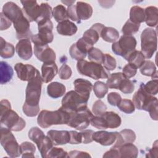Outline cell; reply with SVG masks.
Wrapping results in <instances>:
<instances>
[{
	"label": "cell",
	"instance_id": "6da1fadb",
	"mask_svg": "<svg viewBox=\"0 0 158 158\" xmlns=\"http://www.w3.org/2000/svg\"><path fill=\"white\" fill-rule=\"evenodd\" d=\"M133 102L136 109L149 112L152 119L157 120V99L144 89L143 83L133 95Z\"/></svg>",
	"mask_w": 158,
	"mask_h": 158
},
{
	"label": "cell",
	"instance_id": "7a4b0ae2",
	"mask_svg": "<svg viewBox=\"0 0 158 158\" xmlns=\"http://www.w3.org/2000/svg\"><path fill=\"white\" fill-rule=\"evenodd\" d=\"M68 120L69 114L60 107L54 111L43 110L37 118L38 124L44 128L54 125H67Z\"/></svg>",
	"mask_w": 158,
	"mask_h": 158
},
{
	"label": "cell",
	"instance_id": "3957f363",
	"mask_svg": "<svg viewBox=\"0 0 158 158\" xmlns=\"http://www.w3.org/2000/svg\"><path fill=\"white\" fill-rule=\"evenodd\" d=\"M43 80L40 72L28 81L25 89V101L23 106L27 107L40 108L41 86Z\"/></svg>",
	"mask_w": 158,
	"mask_h": 158
},
{
	"label": "cell",
	"instance_id": "277c9868",
	"mask_svg": "<svg viewBox=\"0 0 158 158\" xmlns=\"http://www.w3.org/2000/svg\"><path fill=\"white\" fill-rule=\"evenodd\" d=\"M77 69L78 73L82 75L89 77L94 80L107 78L109 73L105 70L101 64L94 62H88L81 60L77 62Z\"/></svg>",
	"mask_w": 158,
	"mask_h": 158
},
{
	"label": "cell",
	"instance_id": "5b68a950",
	"mask_svg": "<svg viewBox=\"0 0 158 158\" xmlns=\"http://www.w3.org/2000/svg\"><path fill=\"white\" fill-rule=\"evenodd\" d=\"M67 113L69 114V120L67 125L78 130L86 128L90 124L91 119L94 116L87 106L76 111Z\"/></svg>",
	"mask_w": 158,
	"mask_h": 158
},
{
	"label": "cell",
	"instance_id": "8992f818",
	"mask_svg": "<svg viewBox=\"0 0 158 158\" xmlns=\"http://www.w3.org/2000/svg\"><path fill=\"white\" fill-rule=\"evenodd\" d=\"M157 33L153 28H146L141 35V52L146 59H150L157 50Z\"/></svg>",
	"mask_w": 158,
	"mask_h": 158
},
{
	"label": "cell",
	"instance_id": "52a82bcc",
	"mask_svg": "<svg viewBox=\"0 0 158 158\" xmlns=\"http://www.w3.org/2000/svg\"><path fill=\"white\" fill-rule=\"evenodd\" d=\"M88 99L83 97L75 91L67 92L62 100L60 108L67 112H72L87 106Z\"/></svg>",
	"mask_w": 158,
	"mask_h": 158
},
{
	"label": "cell",
	"instance_id": "ba28073f",
	"mask_svg": "<svg viewBox=\"0 0 158 158\" xmlns=\"http://www.w3.org/2000/svg\"><path fill=\"white\" fill-rule=\"evenodd\" d=\"M9 129L1 127V144L10 157H17L21 154L20 146Z\"/></svg>",
	"mask_w": 158,
	"mask_h": 158
},
{
	"label": "cell",
	"instance_id": "9c48e42d",
	"mask_svg": "<svg viewBox=\"0 0 158 158\" xmlns=\"http://www.w3.org/2000/svg\"><path fill=\"white\" fill-rule=\"evenodd\" d=\"M136 44V38L134 36L123 35L118 41L113 43L112 49L115 54L122 56L127 60L129 55L135 50Z\"/></svg>",
	"mask_w": 158,
	"mask_h": 158
},
{
	"label": "cell",
	"instance_id": "30bf717a",
	"mask_svg": "<svg viewBox=\"0 0 158 158\" xmlns=\"http://www.w3.org/2000/svg\"><path fill=\"white\" fill-rule=\"evenodd\" d=\"M38 33L33 35L31 39L35 44H48L52 41L53 24L51 20L40 22L38 23Z\"/></svg>",
	"mask_w": 158,
	"mask_h": 158
},
{
	"label": "cell",
	"instance_id": "8fae6325",
	"mask_svg": "<svg viewBox=\"0 0 158 158\" xmlns=\"http://www.w3.org/2000/svg\"><path fill=\"white\" fill-rule=\"evenodd\" d=\"M1 123L11 131H19L25 125V121L11 109L1 112Z\"/></svg>",
	"mask_w": 158,
	"mask_h": 158
},
{
	"label": "cell",
	"instance_id": "7c38bea8",
	"mask_svg": "<svg viewBox=\"0 0 158 158\" xmlns=\"http://www.w3.org/2000/svg\"><path fill=\"white\" fill-rule=\"evenodd\" d=\"M34 54L36 58L44 63L55 62V52L48 44H35Z\"/></svg>",
	"mask_w": 158,
	"mask_h": 158
},
{
	"label": "cell",
	"instance_id": "4fadbf2b",
	"mask_svg": "<svg viewBox=\"0 0 158 158\" xmlns=\"http://www.w3.org/2000/svg\"><path fill=\"white\" fill-rule=\"evenodd\" d=\"M14 69L20 80L27 81H29L40 72L33 65L22 63H17L14 66Z\"/></svg>",
	"mask_w": 158,
	"mask_h": 158
},
{
	"label": "cell",
	"instance_id": "5bb4252c",
	"mask_svg": "<svg viewBox=\"0 0 158 158\" xmlns=\"http://www.w3.org/2000/svg\"><path fill=\"white\" fill-rule=\"evenodd\" d=\"M13 24L16 31V37L19 40L22 39H29L33 36V33L30 28V22L25 16L20 18Z\"/></svg>",
	"mask_w": 158,
	"mask_h": 158
},
{
	"label": "cell",
	"instance_id": "9a60e30c",
	"mask_svg": "<svg viewBox=\"0 0 158 158\" xmlns=\"http://www.w3.org/2000/svg\"><path fill=\"white\" fill-rule=\"evenodd\" d=\"M20 2L23 5L22 11L24 16L30 22H36L40 14V5L36 1H22Z\"/></svg>",
	"mask_w": 158,
	"mask_h": 158
},
{
	"label": "cell",
	"instance_id": "2e32d148",
	"mask_svg": "<svg viewBox=\"0 0 158 158\" xmlns=\"http://www.w3.org/2000/svg\"><path fill=\"white\" fill-rule=\"evenodd\" d=\"M2 12L13 23L24 16L22 9L13 2H6L3 6Z\"/></svg>",
	"mask_w": 158,
	"mask_h": 158
},
{
	"label": "cell",
	"instance_id": "e0dca14e",
	"mask_svg": "<svg viewBox=\"0 0 158 158\" xmlns=\"http://www.w3.org/2000/svg\"><path fill=\"white\" fill-rule=\"evenodd\" d=\"M117 131H96L94 132L93 135V139L102 146H110L115 142L117 139Z\"/></svg>",
	"mask_w": 158,
	"mask_h": 158
},
{
	"label": "cell",
	"instance_id": "ac0fdd59",
	"mask_svg": "<svg viewBox=\"0 0 158 158\" xmlns=\"http://www.w3.org/2000/svg\"><path fill=\"white\" fill-rule=\"evenodd\" d=\"M15 51L19 57L23 60L30 59L32 55V47L29 39H22L19 41L15 46Z\"/></svg>",
	"mask_w": 158,
	"mask_h": 158
},
{
	"label": "cell",
	"instance_id": "d6986e66",
	"mask_svg": "<svg viewBox=\"0 0 158 158\" xmlns=\"http://www.w3.org/2000/svg\"><path fill=\"white\" fill-rule=\"evenodd\" d=\"M47 136L56 146L65 144L70 141V133L67 130H51L48 131Z\"/></svg>",
	"mask_w": 158,
	"mask_h": 158
},
{
	"label": "cell",
	"instance_id": "ffe728a7",
	"mask_svg": "<svg viewBox=\"0 0 158 158\" xmlns=\"http://www.w3.org/2000/svg\"><path fill=\"white\" fill-rule=\"evenodd\" d=\"M112 148L117 149L120 158H136L138 154L137 147L132 143H125L119 146H113Z\"/></svg>",
	"mask_w": 158,
	"mask_h": 158
},
{
	"label": "cell",
	"instance_id": "44dd1931",
	"mask_svg": "<svg viewBox=\"0 0 158 158\" xmlns=\"http://www.w3.org/2000/svg\"><path fill=\"white\" fill-rule=\"evenodd\" d=\"M58 72V67L55 62L44 63L41 67V78L43 82L52 81Z\"/></svg>",
	"mask_w": 158,
	"mask_h": 158
},
{
	"label": "cell",
	"instance_id": "7402d4cb",
	"mask_svg": "<svg viewBox=\"0 0 158 158\" xmlns=\"http://www.w3.org/2000/svg\"><path fill=\"white\" fill-rule=\"evenodd\" d=\"M73 84L75 91L80 95L89 99L90 93L93 88L92 83L87 80L77 78L74 81Z\"/></svg>",
	"mask_w": 158,
	"mask_h": 158
},
{
	"label": "cell",
	"instance_id": "603a6c76",
	"mask_svg": "<svg viewBox=\"0 0 158 158\" xmlns=\"http://www.w3.org/2000/svg\"><path fill=\"white\" fill-rule=\"evenodd\" d=\"M76 13L77 17L80 22L89 19L93 14V8L89 4L78 1L75 5Z\"/></svg>",
	"mask_w": 158,
	"mask_h": 158
},
{
	"label": "cell",
	"instance_id": "cb8c5ba5",
	"mask_svg": "<svg viewBox=\"0 0 158 158\" xmlns=\"http://www.w3.org/2000/svg\"><path fill=\"white\" fill-rule=\"evenodd\" d=\"M58 33L63 36H72L77 31L76 25L69 20L59 22L56 27Z\"/></svg>",
	"mask_w": 158,
	"mask_h": 158
},
{
	"label": "cell",
	"instance_id": "d4e9b609",
	"mask_svg": "<svg viewBox=\"0 0 158 158\" xmlns=\"http://www.w3.org/2000/svg\"><path fill=\"white\" fill-rule=\"evenodd\" d=\"M136 139L135 133L130 129H124L117 133V139L114 146H119L125 143H133Z\"/></svg>",
	"mask_w": 158,
	"mask_h": 158
},
{
	"label": "cell",
	"instance_id": "484cf974",
	"mask_svg": "<svg viewBox=\"0 0 158 158\" xmlns=\"http://www.w3.org/2000/svg\"><path fill=\"white\" fill-rule=\"evenodd\" d=\"M65 86L59 82H52L47 86L48 94L52 98H58L64 95Z\"/></svg>",
	"mask_w": 158,
	"mask_h": 158
},
{
	"label": "cell",
	"instance_id": "4316f807",
	"mask_svg": "<svg viewBox=\"0 0 158 158\" xmlns=\"http://www.w3.org/2000/svg\"><path fill=\"white\" fill-rule=\"evenodd\" d=\"M101 115L104 118L109 128H116L121 125L120 117L114 112H105Z\"/></svg>",
	"mask_w": 158,
	"mask_h": 158
},
{
	"label": "cell",
	"instance_id": "83f0119b",
	"mask_svg": "<svg viewBox=\"0 0 158 158\" xmlns=\"http://www.w3.org/2000/svg\"><path fill=\"white\" fill-rule=\"evenodd\" d=\"M146 24L152 27H156L158 22V10L156 7L149 6L144 9Z\"/></svg>",
	"mask_w": 158,
	"mask_h": 158
},
{
	"label": "cell",
	"instance_id": "f1b7e54d",
	"mask_svg": "<svg viewBox=\"0 0 158 158\" xmlns=\"http://www.w3.org/2000/svg\"><path fill=\"white\" fill-rule=\"evenodd\" d=\"M1 72V84H6L9 82L12 78L14 71L10 65L6 62L1 61L0 63Z\"/></svg>",
	"mask_w": 158,
	"mask_h": 158
},
{
	"label": "cell",
	"instance_id": "f546056e",
	"mask_svg": "<svg viewBox=\"0 0 158 158\" xmlns=\"http://www.w3.org/2000/svg\"><path fill=\"white\" fill-rule=\"evenodd\" d=\"M100 36L105 41L109 43H114L119 38L118 31L113 27H105L100 34Z\"/></svg>",
	"mask_w": 158,
	"mask_h": 158
},
{
	"label": "cell",
	"instance_id": "4dcf8cb0",
	"mask_svg": "<svg viewBox=\"0 0 158 158\" xmlns=\"http://www.w3.org/2000/svg\"><path fill=\"white\" fill-rule=\"evenodd\" d=\"M130 20L131 22L138 24H140L141 23L144 22V9L138 6H133L130 12Z\"/></svg>",
	"mask_w": 158,
	"mask_h": 158
},
{
	"label": "cell",
	"instance_id": "1f68e13d",
	"mask_svg": "<svg viewBox=\"0 0 158 158\" xmlns=\"http://www.w3.org/2000/svg\"><path fill=\"white\" fill-rule=\"evenodd\" d=\"M36 144L43 158H46L48 152L53 147V143L48 136H43Z\"/></svg>",
	"mask_w": 158,
	"mask_h": 158
},
{
	"label": "cell",
	"instance_id": "d6a6232c",
	"mask_svg": "<svg viewBox=\"0 0 158 158\" xmlns=\"http://www.w3.org/2000/svg\"><path fill=\"white\" fill-rule=\"evenodd\" d=\"M0 55L2 58L7 59L13 57L15 52L14 46L7 41L3 38H0Z\"/></svg>",
	"mask_w": 158,
	"mask_h": 158
},
{
	"label": "cell",
	"instance_id": "836d02e7",
	"mask_svg": "<svg viewBox=\"0 0 158 158\" xmlns=\"http://www.w3.org/2000/svg\"><path fill=\"white\" fill-rule=\"evenodd\" d=\"M126 60L128 61L129 64L138 69L140 68L143 64L145 61V57L141 51L135 49L129 55Z\"/></svg>",
	"mask_w": 158,
	"mask_h": 158
},
{
	"label": "cell",
	"instance_id": "e575fe53",
	"mask_svg": "<svg viewBox=\"0 0 158 158\" xmlns=\"http://www.w3.org/2000/svg\"><path fill=\"white\" fill-rule=\"evenodd\" d=\"M52 17V10L48 3L44 2L40 4V14L36 22L38 23L40 22L51 20Z\"/></svg>",
	"mask_w": 158,
	"mask_h": 158
},
{
	"label": "cell",
	"instance_id": "d590c367",
	"mask_svg": "<svg viewBox=\"0 0 158 158\" xmlns=\"http://www.w3.org/2000/svg\"><path fill=\"white\" fill-rule=\"evenodd\" d=\"M140 72L145 76L152 77L155 75L157 77V70L154 63L149 60H145L140 67Z\"/></svg>",
	"mask_w": 158,
	"mask_h": 158
},
{
	"label": "cell",
	"instance_id": "8d00e7d4",
	"mask_svg": "<svg viewBox=\"0 0 158 158\" xmlns=\"http://www.w3.org/2000/svg\"><path fill=\"white\" fill-rule=\"evenodd\" d=\"M125 78V77H124L123 74L121 72L113 73H111L109 77H108L106 84L109 88L118 89L122 80Z\"/></svg>",
	"mask_w": 158,
	"mask_h": 158
},
{
	"label": "cell",
	"instance_id": "74e56055",
	"mask_svg": "<svg viewBox=\"0 0 158 158\" xmlns=\"http://www.w3.org/2000/svg\"><path fill=\"white\" fill-rule=\"evenodd\" d=\"M36 151V148L35 145L28 141L22 143L20 145V152L22 154V157H34L35 152Z\"/></svg>",
	"mask_w": 158,
	"mask_h": 158
},
{
	"label": "cell",
	"instance_id": "f35d334b",
	"mask_svg": "<svg viewBox=\"0 0 158 158\" xmlns=\"http://www.w3.org/2000/svg\"><path fill=\"white\" fill-rule=\"evenodd\" d=\"M52 16L57 22L68 20V14L66 8L63 5H57L52 10Z\"/></svg>",
	"mask_w": 158,
	"mask_h": 158
},
{
	"label": "cell",
	"instance_id": "ab89813d",
	"mask_svg": "<svg viewBox=\"0 0 158 158\" xmlns=\"http://www.w3.org/2000/svg\"><path fill=\"white\" fill-rule=\"evenodd\" d=\"M100 33L93 28L91 27L89 29L85 31L83 35V38L89 44L93 45L99 40Z\"/></svg>",
	"mask_w": 158,
	"mask_h": 158
},
{
	"label": "cell",
	"instance_id": "60d3db41",
	"mask_svg": "<svg viewBox=\"0 0 158 158\" xmlns=\"http://www.w3.org/2000/svg\"><path fill=\"white\" fill-rule=\"evenodd\" d=\"M139 24L135 23L129 19L123 26L122 28V32L123 35L132 36V35L136 33L139 30Z\"/></svg>",
	"mask_w": 158,
	"mask_h": 158
},
{
	"label": "cell",
	"instance_id": "b9f144b4",
	"mask_svg": "<svg viewBox=\"0 0 158 158\" xmlns=\"http://www.w3.org/2000/svg\"><path fill=\"white\" fill-rule=\"evenodd\" d=\"M93 88L96 96L99 99L104 98L108 92V86L107 84L101 81L95 82Z\"/></svg>",
	"mask_w": 158,
	"mask_h": 158
},
{
	"label": "cell",
	"instance_id": "7bdbcfd3",
	"mask_svg": "<svg viewBox=\"0 0 158 158\" xmlns=\"http://www.w3.org/2000/svg\"><path fill=\"white\" fill-rule=\"evenodd\" d=\"M103 57L104 54L102 52L96 48L93 47L88 52V59L91 62L101 64L102 62Z\"/></svg>",
	"mask_w": 158,
	"mask_h": 158
},
{
	"label": "cell",
	"instance_id": "ee69618b",
	"mask_svg": "<svg viewBox=\"0 0 158 158\" xmlns=\"http://www.w3.org/2000/svg\"><path fill=\"white\" fill-rule=\"evenodd\" d=\"M117 106L122 112L126 114H131L135 110V107L133 101L127 99H121Z\"/></svg>",
	"mask_w": 158,
	"mask_h": 158
},
{
	"label": "cell",
	"instance_id": "f6af8a7d",
	"mask_svg": "<svg viewBox=\"0 0 158 158\" xmlns=\"http://www.w3.org/2000/svg\"><path fill=\"white\" fill-rule=\"evenodd\" d=\"M118 89L124 94H130L133 92L135 89V85L132 81L128 78H125L122 80Z\"/></svg>",
	"mask_w": 158,
	"mask_h": 158
},
{
	"label": "cell",
	"instance_id": "bcb514c9",
	"mask_svg": "<svg viewBox=\"0 0 158 158\" xmlns=\"http://www.w3.org/2000/svg\"><path fill=\"white\" fill-rule=\"evenodd\" d=\"M102 64L104 65L105 69L109 71L114 70L117 66L116 60L109 54H104Z\"/></svg>",
	"mask_w": 158,
	"mask_h": 158
},
{
	"label": "cell",
	"instance_id": "7dc6e473",
	"mask_svg": "<svg viewBox=\"0 0 158 158\" xmlns=\"http://www.w3.org/2000/svg\"><path fill=\"white\" fill-rule=\"evenodd\" d=\"M44 136L43 131L36 127L31 128L28 131V138L35 144Z\"/></svg>",
	"mask_w": 158,
	"mask_h": 158
},
{
	"label": "cell",
	"instance_id": "c3c4849f",
	"mask_svg": "<svg viewBox=\"0 0 158 158\" xmlns=\"http://www.w3.org/2000/svg\"><path fill=\"white\" fill-rule=\"evenodd\" d=\"M90 123L93 127L98 129L105 130L108 128L104 118L101 115L93 116V117L91 119Z\"/></svg>",
	"mask_w": 158,
	"mask_h": 158
},
{
	"label": "cell",
	"instance_id": "681fc988",
	"mask_svg": "<svg viewBox=\"0 0 158 158\" xmlns=\"http://www.w3.org/2000/svg\"><path fill=\"white\" fill-rule=\"evenodd\" d=\"M69 54L72 58L73 59H75L78 61L83 60L86 56V54L82 52L76 46L75 43H73L69 49Z\"/></svg>",
	"mask_w": 158,
	"mask_h": 158
},
{
	"label": "cell",
	"instance_id": "f907efd6",
	"mask_svg": "<svg viewBox=\"0 0 158 158\" xmlns=\"http://www.w3.org/2000/svg\"><path fill=\"white\" fill-rule=\"evenodd\" d=\"M106 110H107L106 105L100 99L96 101L93 105L92 110H93V113L95 115H97V116L101 115L102 114H104L105 112H106Z\"/></svg>",
	"mask_w": 158,
	"mask_h": 158
},
{
	"label": "cell",
	"instance_id": "816d5d0a",
	"mask_svg": "<svg viewBox=\"0 0 158 158\" xmlns=\"http://www.w3.org/2000/svg\"><path fill=\"white\" fill-rule=\"evenodd\" d=\"M68 153L61 148L52 147L47 154L48 158L54 157H67Z\"/></svg>",
	"mask_w": 158,
	"mask_h": 158
},
{
	"label": "cell",
	"instance_id": "f5cc1de1",
	"mask_svg": "<svg viewBox=\"0 0 158 158\" xmlns=\"http://www.w3.org/2000/svg\"><path fill=\"white\" fill-rule=\"evenodd\" d=\"M158 80L157 78L152 79L146 83V85H143L144 89L151 95H156L157 94L158 91Z\"/></svg>",
	"mask_w": 158,
	"mask_h": 158
},
{
	"label": "cell",
	"instance_id": "db71d44e",
	"mask_svg": "<svg viewBox=\"0 0 158 158\" xmlns=\"http://www.w3.org/2000/svg\"><path fill=\"white\" fill-rule=\"evenodd\" d=\"M72 71L71 68L67 64H64L59 69V76L62 80H67L72 76Z\"/></svg>",
	"mask_w": 158,
	"mask_h": 158
},
{
	"label": "cell",
	"instance_id": "11a10c76",
	"mask_svg": "<svg viewBox=\"0 0 158 158\" xmlns=\"http://www.w3.org/2000/svg\"><path fill=\"white\" fill-rule=\"evenodd\" d=\"M137 72V69L130 64H128L123 68V74L126 78H130L134 77Z\"/></svg>",
	"mask_w": 158,
	"mask_h": 158
},
{
	"label": "cell",
	"instance_id": "9f6ffc18",
	"mask_svg": "<svg viewBox=\"0 0 158 158\" xmlns=\"http://www.w3.org/2000/svg\"><path fill=\"white\" fill-rule=\"evenodd\" d=\"M94 132V131L91 130H85L80 132L81 137V143L84 144H88L91 143L93 141V135Z\"/></svg>",
	"mask_w": 158,
	"mask_h": 158
},
{
	"label": "cell",
	"instance_id": "6f0895ef",
	"mask_svg": "<svg viewBox=\"0 0 158 158\" xmlns=\"http://www.w3.org/2000/svg\"><path fill=\"white\" fill-rule=\"evenodd\" d=\"M121 96L116 92L109 93L107 95V101L108 102L114 106H116L121 101Z\"/></svg>",
	"mask_w": 158,
	"mask_h": 158
},
{
	"label": "cell",
	"instance_id": "680465c9",
	"mask_svg": "<svg viewBox=\"0 0 158 158\" xmlns=\"http://www.w3.org/2000/svg\"><path fill=\"white\" fill-rule=\"evenodd\" d=\"M70 144H80L81 143V137L80 133L76 131H70Z\"/></svg>",
	"mask_w": 158,
	"mask_h": 158
},
{
	"label": "cell",
	"instance_id": "91938a15",
	"mask_svg": "<svg viewBox=\"0 0 158 158\" xmlns=\"http://www.w3.org/2000/svg\"><path fill=\"white\" fill-rule=\"evenodd\" d=\"M67 14H68V17L70 19L72 20L77 22V23H80L79 21L77 13H76V8H75V5L72 4L68 6V8L67 9Z\"/></svg>",
	"mask_w": 158,
	"mask_h": 158
},
{
	"label": "cell",
	"instance_id": "94428289",
	"mask_svg": "<svg viewBox=\"0 0 158 158\" xmlns=\"http://www.w3.org/2000/svg\"><path fill=\"white\" fill-rule=\"evenodd\" d=\"M1 15V27L0 29L1 31L7 29L11 26L12 22L7 17H6L3 13L1 12L0 13Z\"/></svg>",
	"mask_w": 158,
	"mask_h": 158
},
{
	"label": "cell",
	"instance_id": "6125c7cd",
	"mask_svg": "<svg viewBox=\"0 0 158 158\" xmlns=\"http://www.w3.org/2000/svg\"><path fill=\"white\" fill-rule=\"evenodd\" d=\"M67 157H91V156L86 152L75 150L70 151Z\"/></svg>",
	"mask_w": 158,
	"mask_h": 158
},
{
	"label": "cell",
	"instance_id": "be15d7a7",
	"mask_svg": "<svg viewBox=\"0 0 158 158\" xmlns=\"http://www.w3.org/2000/svg\"><path fill=\"white\" fill-rule=\"evenodd\" d=\"M103 157H119V154L116 148H111L110 150L106 152L105 154L103 155Z\"/></svg>",
	"mask_w": 158,
	"mask_h": 158
},
{
	"label": "cell",
	"instance_id": "e7e4bbea",
	"mask_svg": "<svg viewBox=\"0 0 158 158\" xmlns=\"http://www.w3.org/2000/svg\"><path fill=\"white\" fill-rule=\"evenodd\" d=\"M98 2L101 4V6L105 8H109L112 6V4L115 2V1H98Z\"/></svg>",
	"mask_w": 158,
	"mask_h": 158
},
{
	"label": "cell",
	"instance_id": "03108f58",
	"mask_svg": "<svg viewBox=\"0 0 158 158\" xmlns=\"http://www.w3.org/2000/svg\"><path fill=\"white\" fill-rule=\"evenodd\" d=\"M157 153V141H156L154 143V144L152 146V148L149 151V154L150 155H148V157H154L153 154H155L156 155Z\"/></svg>",
	"mask_w": 158,
	"mask_h": 158
},
{
	"label": "cell",
	"instance_id": "003e7915",
	"mask_svg": "<svg viewBox=\"0 0 158 158\" xmlns=\"http://www.w3.org/2000/svg\"><path fill=\"white\" fill-rule=\"evenodd\" d=\"M75 0L74 1H62V2H63V3H64V4H65L66 5H67L68 6H69L70 5H72V3H73V2H75Z\"/></svg>",
	"mask_w": 158,
	"mask_h": 158
}]
</instances>
